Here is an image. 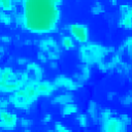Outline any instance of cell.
<instances>
[{"label":"cell","instance_id":"1","mask_svg":"<svg viewBox=\"0 0 132 132\" xmlns=\"http://www.w3.org/2000/svg\"><path fill=\"white\" fill-rule=\"evenodd\" d=\"M62 0H22L20 11L13 14L14 24L23 30L46 35L58 29Z\"/></svg>","mask_w":132,"mask_h":132},{"label":"cell","instance_id":"2","mask_svg":"<svg viewBox=\"0 0 132 132\" xmlns=\"http://www.w3.org/2000/svg\"><path fill=\"white\" fill-rule=\"evenodd\" d=\"M30 81L26 70H14L10 66L0 69V92L2 95H10Z\"/></svg>","mask_w":132,"mask_h":132},{"label":"cell","instance_id":"3","mask_svg":"<svg viewBox=\"0 0 132 132\" xmlns=\"http://www.w3.org/2000/svg\"><path fill=\"white\" fill-rule=\"evenodd\" d=\"M36 81H29L18 91L8 95L10 105H12L18 110L28 111L40 97L36 88Z\"/></svg>","mask_w":132,"mask_h":132},{"label":"cell","instance_id":"4","mask_svg":"<svg viewBox=\"0 0 132 132\" xmlns=\"http://www.w3.org/2000/svg\"><path fill=\"white\" fill-rule=\"evenodd\" d=\"M111 53H114L112 47L89 41L85 44H80L78 48V58L81 63L88 64L90 66H97L103 62Z\"/></svg>","mask_w":132,"mask_h":132},{"label":"cell","instance_id":"5","mask_svg":"<svg viewBox=\"0 0 132 132\" xmlns=\"http://www.w3.org/2000/svg\"><path fill=\"white\" fill-rule=\"evenodd\" d=\"M38 48L44 52L50 61H58L61 57V45L60 42L56 41L52 37H45L37 42Z\"/></svg>","mask_w":132,"mask_h":132},{"label":"cell","instance_id":"6","mask_svg":"<svg viewBox=\"0 0 132 132\" xmlns=\"http://www.w3.org/2000/svg\"><path fill=\"white\" fill-rule=\"evenodd\" d=\"M69 35L79 44H85L90 40V30L84 23H71L67 27Z\"/></svg>","mask_w":132,"mask_h":132},{"label":"cell","instance_id":"7","mask_svg":"<svg viewBox=\"0 0 132 132\" xmlns=\"http://www.w3.org/2000/svg\"><path fill=\"white\" fill-rule=\"evenodd\" d=\"M127 128L128 125L120 116H111L100 123V130L102 132H124L127 130Z\"/></svg>","mask_w":132,"mask_h":132},{"label":"cell","instance_id":"8","mask_svg":"<svg viewBox=\"0 0 132 132\" xmlns=\"http://www.w3.org/2000/svg\"><path fill=\"white\" fill-rule=\"evenodd\" d=\"M20 119L16 113L7 108H0V129L3 131H11L16 128Z\"/></svg>","mask_w":132,"mask_h":132},{"label":"cell","instance_id":"9","mask_svg":"<svg viewBox=\"0 0 132 132\" xmlns=\"http://www.w3.org/2000/svg\"><path fill=\"white\" fill-rule=\"evenodd\" d=\"M54 82L56 84L58 89H62V90L69 91V92L77 91L82 86L77 80H75L73 77H69L64 74H60V75L56 76L54 79Z\"/></svg>","mask_w":132,"mask_h":132},{"label":"cell","instance_id":"10","mask_svg":"<svg viewBox=\"0 0 132 132\" xmlns=\"http://www.w3.org/2000/svg\"><path fill=\"white\" fill-rule=\"evenodd\" d=\"M119 27L124 30H132V15L130 13L129 4H121L119 8Z\"/></svg>","mask_w":132,"mask_h":132},{"label":"cell","instance_id":"11","mask_svg":"<svg viewBox=\"0 0 132 132\" xmlns=\"http://www.w3.org/2000/svg\"><path fill=\"white\" fill-rule=\"evenodd\" d=\"M37 91L39 93V96L41 97H51L55 94L56 91L59 89L57 88L54 80H47V79H41L36 84Z\"/></svg>","mask_w":132,"mask_h":132},{"label":"cell","instance_id":"12","mask_svg":"<svg viewBox=\"0 0 132 132\" xmlns=\"http://www.w3.org/2000/svg\"><path fill=\"white\" fill-rule=\"evenodd\" d=\"M25 70L27 71V73H28V75L30 77V81L38 82L39 80L42 79L43 69H42V67L38 63H36V62H29L25 66Z\"/></svg>","mask_w":132,"mask_h":132},{"label":"cell","instance_id":"13","mask_svg":"<svg viewBox=\"0 0 132 132\" xmlns=\"http://www.w3.org/2000/svg\"><path fill=\"white\" fill-rule=\"evenodd\" d=\"M91 75H92V68L90 65L88 64H85V63H81L77 66V69L76 71L74 72L73 74V78L75 80H77L79 84H85L87 82L90 78H91Z\"/></svg>","mask_w":132,"mask_h":132},{"label":"cell","instance_id":"14","mask_svg":"<svg viewBox=\"0 0 132 132\" xmlns=\"http://www.w3.org/2000/svg\"><path fill=\"white\" fill-rule=\"evenodd\" d=\"M100 111H101V107L99 106V104L96 101L90 100L87 103L86 112L89 116V118H90L92 123L100 124Z\"/></svg>","mask_w":132,"mask_h":132},{"label":"cell","instance_id":"15","mask_svg":"<svg viewBox=\"0 0 132 132\" xmlns=\"http://www.w3.org/2000/svg\"><path fill=\"white\" fill-rule=\"evenodd\" d=\"M74 101V95L72 94V92H69V91H66V92H63V93H60L56 96H54L52 99H51V103L52 104H55V105H64L66 103H69V102H73Z\"/></svg>","mask_w":132,"mask_h":132},{"label":"cell","instance_id":"16","mask_svg":"<svg viewBox=\"0 0 132 132\" xmlns=\"http://www.w3.org/2000/svg\"><path fill=\"white\" fill-rule=\"evenodd\" d=\"M77 112H78V105L76 103H74V101L62 105L61 109H60V113L64 118L70 117L72 114H76Z\"/></svg>","mask_w":132,"mask_h":132},{"label":"cell","instance_id":"17","mask_svg":"<svg viewBox=\"0 0 132 132\" xmlns=\"http://www.w3.org/2000/svg\"><path fill=\"white\" fill-rule=\"evenodd\" d=\"M60 45L65 51H72L75 47V40L70 35H63L60 38Z\"/></svg>","mask_w":132,"mask_h":132},{"label":"cell","instance_id":"18","mask_svg":"<svg viewBox=\"0 0 132 132\" xmlns=\"http://www.w3.org/2000/svg\"><path fill=\"white\" fill-rule=\"evenodd\" d=\"M16 8V4L14 0H0V10L14 12Z\"/></svg>","mask_w":132,"mask_h":132},{"label":"cell","instance_id":"19","mask_svg":"<svg viewBox=\"0 0 132 132\" xmlns=\"http://www.w3.org/2000/svg\"><path fill=\"white\" fill-rule=\"evenodd\" d=\"M0 23L4 26H10L12 23H14L12 12L0 10Z\"/></svg>","mask_w":132,"mask_h":132},{"label":"cell","instance_id":"20","mask_svg":"<svg viewBox=\"0 0 132 132\" xmlns=\"http://www.w3.org/2000/svg\"><path fill=\"white\" fill-rule=\"evenodd\" d=\"M76 122H77V125H78L79 128H81V129H87V128H89V126H90L91 120H90L89 116H88L87 112H86V113H78V114L76 116Z\"/></svg>","mask_w":132,"mask_h":132},{"label":"cell","instance_id":"21","mask_svg":"<svg viewBox=\"0 0 132 132\" xmlns=\"http://www.w3.org/2000/svg\"><path fill=\"white\" fill-rule=\"evenodd\" d=\"M90 11H91V13H92L93 15H100V14L104 13L105 7H104V5H103L101 2L96 1V2L91 6Z\"/></svg>","mask_w":132,"mask_h":132},{"label":"cell","instance_id":"22","mask_svg":"<svg viewBox=\"0 0 132 132\" xmlns=\"http://www.w3.org/2000/svg\"><path fill=\"white\" fill-rule=\"evenodd\" d=\"M120 101V104L123 105V106H129L132 104V93L128 92V93H125L124 95H122L119 99Z\"/></svg>","mask_w":132,"mask_h":132},{"label":"cell","instance_id":"23","mask_svg":"<svg viewBox=\"0 0 132 132\" xmlns=\"http://www.w3.org/2000/svg\"><path fill=\"white\" fill-rule=\"evenodd\" d=\"M111 116H113V110L112 109H110L109 107L101 108V111H100V123L105 121L106 119H108Z\"/></svg>","mask_w":132,"mask_h":132},{"label":"cell","instance_id":"24","mask_svg":"<svg viewBox=\"0 0 132 132\" xmlns=\"http://www.w3.org/2000/svg\"><path fill=\"white\" fill-rule=\"evenodd\" d=\"M54 131H56V132H70L71 130L67 127V126H65L63 123H61V122H56L55 124H54Z\"/></svg>","mask_w":132,"mask_h":132},{"label":"cell","instance_id":"25","mask_svg":"<svg viewBox=\"0 0 132 132\" xmlns=\"http://www.w3.org/2000/svg\"><path fill=\"white\" fill-rule=\"evenodd\" d=\"M19 125H20L22 128L28 129V128H30V127L33 125V122H32V120H30V119H28V118H22V119H20Z\"/></svg>","mask_w":132,"mask_h":132},{"label":"cell","instance_id":"26","mask_svg":"<svg viewBox=\"0 0 132 132\" xmlns=\"http://www.w3.org/2000/svg\"><path fill=\"white\" fill-rule=\"evenodd\" d=\"M37 59H38V61L41 62V63H47V62L50 61L47 55H46L44 52L40 51V50L37 52Z\"/></svg>","mask_w":132,"mask_h":132},{"label":"cell","instance_id":"27","mask_svg":"<svg viewBox=\"0 0 132 132\" xmlns=\"http://www.w3.org/2000/svg\"><path fill=\"white\" fill-rule=\"evenodd\" d=\"M9 104H10V102H9V99L8 98L2 97L0 99V108H7Z\"/></svg>","mask_w":132,"mask_h":132},{"label":"cell","instance_id":"28","mask_svg":"<svg viewBox=\"0 0 132 132\" xmlns=\"http://www.w3.org/2000/svg\"><path fill=\"white\" fill-rule=\"evenodd\" d=\"M120 117L122 118V120H123L128 126L131 125V123H132V119H131V117H130L129 114H127V113H121Z\"/></svg>","mask_w":132,"mask_h":132},{"label":"cell","instance_id":"29","mask_svg":"<svg viewBox=\"0 0 132 132\" xmlns=\"http://www.w3.org/2000/svg\"><path fill=\"white\" fill-rule=\"evenodd\" d=\"M52 121H53V116H52L51 113H46V114H44L43 118H42V122H43L44 124H50Z\"/></svg>","mask_w":132,"mask_h":132},{"label":"cell","instance_id":"30","mask_svg":"<svg viewBox=\"0 0 132 132\" xmlns=\"http://www.w3.org/2000/svg\"><path fill=\"white\" fill-rule=\"evenodd\" d=\"M16 63H18V65H19V66H26L29 62H28V60H27L26 58L21 57V58H19V59L16 60Z\"/></svg>","mask_w":132,"mask_h":132},{"label":"cell","instance_id":"31","mask_svg":"<svg viewBox=\"0 0 132 132\" xmlns=\"http://www.w3.org/2000/svg\"><path fill=\"white\" fill-rule=\"evenodd\" d=\"M1 41H2V43H10L11 37L7 36V35H3V36H1Z\"/></svg>","mask_w":132,"mask_h":132},{"label":"cell","instance_id":"32","mask_svg":"<svg viewBox=\"0 0 132 132\" xmlns=\"http://www.w3.org/2000/svg\"><path fill=\"white\" fill-rule=\"evenodd\" d=\"M50 68L57 69L58 68V62L57 61H50Z\"/></svg>","mask_w":132,"mask_h":132},{"label":"cell","instance_id":"33","mask_svg":"<svg viewBox=\"0 0 132 132\" xmlns=\"http://www.w3.org/2000/svg\"><path fill=\"white\" fill-rule=\"evenodd\" d=\"M107 98H108L109 100H113V99L116 98V93H114L113 91L108 92V93H107Z\"/></svg>","mask_w":132,"mask_h":132},{"label":"cell","instance_id":"34","mask_svg":"<svg viewBox=\"0 0 132 132\" xmlns=\"http://www.w3.org/2000/svg\"><path fill=\"white\" fill-rule=\"evenodd\" d=\"M4 52H5V48H4V45L2 44V45L0 46V56H1V58L4 56Z\"/></svg>","mask_w":132,"mask_h":132},{"label":"cell","instance_id":"35","mask_svg":"<svg viewBox=\"0 0 132 132\" xmlns=\"http://www.w3.org/2000/svg\"><path fill=\"white\" fill-rule=\"evenodd\" d=\"M109 4L111 6H117L118 5V0H109Z\"/></svg>","mask_w":132,"mask_h":132},{"label":"cell","instance_id":"36","mask_svg":"<svg viewBox=\"0 0 132 132\" xmlns=\"http://www.w3.org/2000/svg\"><path fill=\"white\" fill-rule=\"evenodd\" d=\"M130 13H131V15H132V5H130Z\"/></svg>","mask_w":132,"mask_h":132}]
</instances>
